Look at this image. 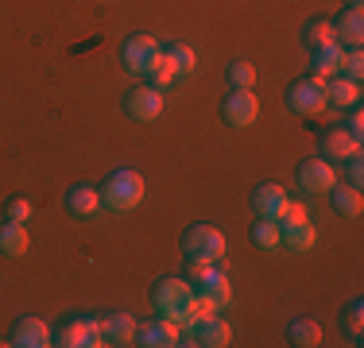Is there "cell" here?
Returning <instances> with one entry per match:
<instances>
[{"mask_svg": "<svg viewBox=\"0 0 364 348\" xmlns=\"http://www.w3.org/2000/svg\"><path fill=\"white\" fill-rule=\"evenodd\" d=\"M151 306H155V317L175 321L178 329H182V321H186V317L202 313V310H198V302H194V286H190L186 278H159L155 290H151Z\"/></svg>", "mask_w": 364, "mask_h": 348, "instance_id": "1", "label": "cell"}, {"mask_svg": "<svg viewBox=\"0 0 364 348\" xmlns=\"http://www.w3.org/2000/svg\"><path fill=\"white\" fill-rule=\"evenodd\" d=\"M190 278H194V298L205 313H221L232 306V286L221 275L218 263H190Z\"/></svg>", "mask_w": 364, "mask_h": 348, "instance_id": "2", "label": "cell"}, {"mask_svg": "<svg viewBox=\"0 0 364 348\" xmlns=\"http://www.w3.org/2000/svg\"><path fill=\"white\" fill-rule=\"evenodd\" d=\"M140 202H144V178L132 167L112 170L105 178V186H101V205L112 209V213H128V209H136Z\"/></svg>", "mask_w": 364, "mask_h": 348, "instance_id": "3", "label": "cell"}, {"mask_svg": "<svg viewBox=\"0 0 364 348\" xmlns=\"http://www.w3.org/2000/svg\"><path fill=\"white\" fill-rule=\"evenodd\" d=\"M182 256H186V263H221L225 232L218 224H190L182 232Z\"/></svg>", "mask_w": 364, "mask_h": 348, "instance_id": "4", "label": "cell"}, {"mask_svg": "<svg viewBox=\"0 0 364 348\" xmlns=\"http://www.w3.org/2000/svg\"><path fill=\"white\" fill-rule=\"evenodd\" d=\"M182 333H186L182 344H198V348H225L232 341V329L221 313H194V317L182 321Z\"/></svg>", "mask_w": 364, "mask_h": 348, "instance_id": "5", "label": "cell"}, {"mask_svg": "<svg viewBox=\"0 0 364 348\" xmlns=\"http://www.w3.org/2000/svg\"><path fill=\"white\" fill-rule=\"evenodd\" d=\"M287 109L294 112V116H322L326 112V82L314 74L299 77V82H291L287 89Z\"/></svg>", "mask_w": 364, "mask_h": 348, "instance_id": "6", "label": "cell"}, {"mask_svg": "<svg viewBox=\"0 0 364 348\" xmlns=\"http://www.w3.org/2000/svg\"><path fill=\"white\" fill-rule=\"evenodd\" d=\"M279 240H283V248H291V251H310L318 244L314 224H310L306 209H302L299 202H291L287 213L279 217Z\"/></svg>", "mask_w": 364, "mask_h": 348, "instance_id": "7", "label": "cell"}, {"mask_svg": "<svg viewBox=\"0 0 364 348\" xmlns=\"http://www.w3.org/2000/svg\"><path fill=\"white\" fill-rule=\"evenodd\" d=\"M55 344H63V348H97V344H105L101 341V321L85 317V313L66 317L63 325L55 329Z\"/></svg>", "mask_w": 364, "mask_h": 348, "instance_id": "8", "label": "cell"}, {"mask_svg": "<svg viewBox=\"0 0 364 348\" xmlns=\"http://www.w3.org/2000/svg\"><path fill=\"white\" fill-rule=\"evenodd\" d=\"M159 50H163V47L151 39V35H128L124 47H120V62H124L128 74L144 77V74H147V66L155 62V55H159Z\"/></svg>", "mask_w": 364, "mask_h": 348, "instance_id": "9", "label": "cell"}, {"mask_svg": "<svg viewBox=\"0 0 364 348\" xmlns=\"http://www.w3.org/2000/svg\"><path fill=\"white\" fill-rule=\"evenodd\" d=\"M221 116H225V124H229V128H248V124H256V116H259L256 93H252V89H232L229 97L221 101Z\"/></svg>", "mask_w": 364, "mask_h": 348, "instance_id": "10", "label": "cell"}, {"mask_svg": "<svg viewBox=\"0 0 364 348\" xmlns=\"http://www.w3.org/2000/svg\"><path fill=\"white\" fill-rule=\"evenodd\" d=\"M132 344H140V348H175V344H182V329L167 317H151V321H144V325H136V341Z\"/></svg>", "mask_w": 364, "mask_h": 348, "instance_id": "11", "label": "cell"}, {"mask_svg": "<svg viewBox=\"0 0 364 348\" xmlns=\"http://www.w3.org/2000/svg\"><path fill=\"white\" fill-rule=\"evenodd\" d=\"M299 186L306 190V194H329V190L337 186V167L326 163L322 155H314V159H306L299 167Z\"/></svg>", "mask_w": 364, "mask_h": 348, "instance_id": "12", "label": "cell"}, {"mask_svg": "<svg viewBox=\"0 0 364 348\" xmlns=\"http://www.w3.org/2000/svg\"><path fill=\"white\" fill-rule=\"evenodd\" d=\"M318 155H322L326 163H333V167H341L345 159L360 155V139H353L345 128H329V132H322V139H318Z\"/></svg>", "mask_w": 364, "mask_h": 348, "instance_id": "13", "label": "cell"}, {"mask_svg": "<svg viewBox=\"0 0 364 348\" xmlns=\"http://www.w3.org/2000/svg\"><path fill=\"white\" fill-rule=\"evenodd\" d=\"M291 197L283 186H275V182H259V186L252 190V213L264 217V221H279L283 213H287Z\"/></svg>", "mask_w": 364, "mask_h": 348, "instance_id": "14", "label": "cell"}, {"mask_svg": "<svg viewBox=\"0 0 364 348\" xmlns=\"http://www.w3.org/2000/svg\"><path fill=\"white\" fill-rule=\"evenodd\" d=\"M124 112L132 120H155L163 112V89L155 85H136V89L124 93Z\"/></svg>", "mask_w": 364, "mask_h": 348, "instance_id": "15", "label": "cell"}, {"mask_svg": "<svg viewBox=\"0 0 364 348\" xmlns=\"http://www.w3.org/2000/svg\"><path fill=\"white\" fill-rule=\"evenodd\" d=\"M8 344H16V348H47V344H55V333H50V325L43 317H20L12 325Z\"/></svg>", "mask_w": 364, "mask_h": 348, "instance_id": "16", "label": "cell"}, {"mask_svg": "<svg viewBox=\"0 0 364 348\" xmlns=\"http://www.w3.org/2000/svg\"><path fill=\"white\" fill-rule=\"evenodd\" d=\"M333 43L341 50H349V47H360L364 43V12H360V4H349L341 16L333 20Z\"/></svg>", "mask_w": 364, "mask_h": 348, "instance_id": "17", "label": "cell"}, {"mask_svg": "<svg viewBox=\"0 0 364 348\" xmlns=\"http://www.w3.org/2000/svg\"><path fill=\"white\" fill-rule=\"evenodd\" d=\"M66 209H70V217H77V221H90V217H97V209H101V190L90 186V182H77V186L66 190Z\"/></svg>", "mask_w": 364, "mask_h": 348, "instance_id": "18", "label": "cell"}, {"mask_svg": "<svg viewBox=\"0 0 364 348\" xmlns=\"http://www.w3.org/2000/svg\"><path fill=\"white\" fill-rule=\"evenodd\" d=\"M353 104H360V85L349 82V77H341V74L326 77V109L349 112Z\"/></svg>", "mask_w": 364, "mask_h": 348, "instance_id": "19", "label": "cell"}, {"mask_svg": "<svg viewBox=\"0 0 364 348\" xmlns=\"http://www.w3.org/2000/svg\"><path fill=\"white\" fill-rule=\"evenodd\" d=\"M329 205L337 209V217H349V221H357V217L364 213V194L360 186H349V182H337L333 190H329Z\"/></svg>", "mask_w": 364, "mask_h": 348, "instance_id": "20", "label": "cell"}, {"mask_svg": "<svg viewBox=\"0 0 364 348\" xmlns=\"http://www.w3.org/2000/svg\"><path fill=\"white\" fill-rule=\"evenodd\" d=\"M136 325L140 321H132L128 313H109V317H101V341L105 344H132Z\"/></svg>", "mask_w": 364, "mask_h": 348, "instance_id": "21", "label": "cell"}, {"mask_svg": "<svg viewBox=\"0 0 364 348\" xmlns=\"http://www.w3.org/2000/svg\"><path fill=\"white\" fill-rule=\"evenodd\" d=\"M337 70H341V47L337 43H326V47H314L310 50V74L314 77H333Z\"/></svg>", "mask_w": 364, "mask_h": 348, "instance_id": "22", "label": "cell"}, {"mask_svg": "<svg viewBox=\"0 0 364 348\" xmlns=\"http://www.w3.org/2000/svg\"><path fill=\"white\" fill-rule=\"evenodd\" d=\"M287 341L294 348H318L322 344V325L314 317H294L291 329H287Z\"/></svg>", "mask_w": 364, "mask_h": 348, "instance_id": "23", "label": "cell"}, {"mask_svg": "<svg viewBox=\"0 0 364 348\" xmlns=\"http://www.w3.org/2000/svg\"><path fill=\"white\" fill-rule=\"evenodd\" d=\"M28 244H31V236H28V229H23L20 221H4L0 224V251L4 256H23L28 251Z\"/></svg>", "mask_w": 364, "mask_h": 348, "instance_id": "24", "label": "cell"}, {"mask_svg": "<svg viewBox=\"0 0 364 348\" xmlns=\"http://www.w3.org/2000/svg\"><path fill=\"white\" fill-rule=\"evenodd\" d=\"M252 244L259 251H279L283 240H279V221H264V217H256L252 224Z\"/></svg>", "mask_w": 364, "mask_h": 348, "instance_id": "25", "label": "cell"}, {"mask_svg": "<svg viewBox=\"0 0 364 348\" xmlns=\"http://www.w3.org/2000/svg\"><path fill=\"white\" fill-rule=\"evenodd\" d=\"M144 77H147V85H155V89H167V85L178 77V70H175V62H171V58L159 50V55H155V62L147 66Z\"/></svg>", "mask_w": 364, "mask_h": 348, "instance_id": "26", "label": "cell"}, {"mask_svg": "<svg viewBox=\"0 0 364 348\" xmlns=\"http://www.w3.org/2000/svg\"><path fill=\"white\" fill-rule=\"evenodd\" d=\"M302 43H306L310 50H314V47H326V43H333V20H326V16L310 20L306 28H302Z\"/></svg>", "mask_w": 364, "mask_h": 348, "instance_id": "27", "label": "cell"}, {"mask_svg": "<svg viewBox=\"0 0 364 348\" xmlns=\"http://www.w3.org/2000/svg\"><path fill=\"white\" fill-rule=\"evenodd\" d=\"M163 55L175 62L178 74H194V66H198V55H194V47H186V43H171V47H163Z\"/></svg>", "mask_w": 364, "mask_h": 348, "instance_id": "28", "label": "cell"}, {"mask_svg": "<svg viewBox=\"0 0 364 348\" xmlns=\"http://www.w3.org/2000/svg\"><path fill=\"white\" fill-rule=\"evenodd\" d=\"M341 77H349V82H357L360 85V77H364V55H360V47H349V50H341V70H337Z\"/></svg>", "mask_w": 364, "mask_h": 348, "instance_id": "29", "label": "cell"}, {"mask_svg": "<svg viewBox=\"0 0 364 348\" xmlns=\"http://www.w3.org/2000/svg\"><path fill=\"white\" fill-rule=\"evenodd\" d=\"M225 77H229L232 89H252V85H256V66L252 62H232Z\"/></svg>", "mask_w": 364, "mask_h": 348, "instance_id": "30", "label": "cell"}, {"mask_svg": "<svg viewBox=\"0 0 364 348\" xmlns=\"http://www.w3.org/2000/svg\"><path fill=\"white\" fill-rule=\"evenodd\" d=\"M341 321H345V333L353 337V344H360V329H364V306L360 302H349L341 313Z\"/></svg>", "mask_w": 364, "mask_h": 348, "instance_id": "31", "label": "cell"}, {"mask_svg": "<svg viewBox=\"0 0 364 348\" xmlns=\"http://www.w3.org/2000/svg\"><path fill=\"white\" fill-rule=\"evenodd\" d=\"M8 221H20V224H28V217H31V202L28 197H12V202H8Z\"/></svg>", "mask_w": 364, "mask_h": 348, "instance_id": "32", "label": "cell"}, {"mask_svg": "<svg viewBox=\"0 0 364 348\" xmlns=\"http://www.w3.org/2000/svg\"><path fill=\"white\" fill-rule=\"evenodd\" d=\"M341 128H345L353 139H364V112H360V104H353V109H349V120H345Z\"/></svg>", "mask_w": 364, "mask_h": 348, "instance_id": "33", "label": "cell"}, {"mask_svg": "<svg viewBox=\"0 0 364 348\" xmlns=\"http://www.w3.org/2000/svg\"><path fill=\"white\" fill-rule=\"evenodd\" d=\"M345 182H349V186H360V182H364V159H360V155L345 159Z\"/></svg>", "mask_w": 364, "mask_h": 348, "instance_id": "34", "label": "cell"}, {"mask_svg": "<svg viewBox=\"0 0 364 348\" xmlns=\"http://www.w3.org/2000/svg\"><path fill=\"white\" fill-rule=\"evenodd\" d=\"M349 4H360V0H349Z\"/></svg>", "mask_w": 364, "mask_h": 348, "instance_id": "35", "label": "cell"}]
</instances>
